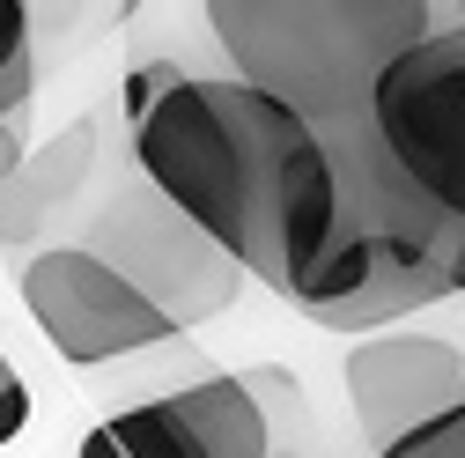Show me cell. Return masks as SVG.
I'll return each mask as SVG.
<instances>
[{
    "label": "cell",
    "mask_w": 465,
    "mask_h": 458,
    "mask_svg": "<svg viewBox=\"0 0 465 458\" xmlns=\"http://www.w3.org/2000/svg\"><path fill=\"white\" fill-rule=\"evenodd\" d=\"M82 244H89L104 266H119L155 311L178 318V333L222 318L229 304H237V289H244V266L229 259L178 200H163L141 170L89 214Z\"/></svg>",
    "instance_id": "obj_4"
},
{
    "label": "cell",
    "mask_w": 465,
    "mask_h": 458,
    "mask_svg": "<svg viewBox=\"0 0 465 458\" xmlns=\"http://www.w3.org/2000/svg\"><path fill=\"white\" fill-rule=\"evenodd\" d=\"M15 60H37V37H30V0H0V75Z\"/></svg>",
    "instance_id": "obj_12"
},
{
    "label": "cell",
    "mask_w": 465,
    "mask_h": 458,
    "mask_svg": "<svg viewBox=\"0 0 465 458\" xmlns=\"http://www.w3.org/2000/svg\"><path fill=\"white\" fill-rule=\"evenodd\" d=\"M370 134L391 170L458 229V296H465V23L421 30L370 89Z\"/></svg>",
    "instance_id": "obj_3"
},
{
    "label": "cell",
    "mask_w": 465,
    "mask_h": 458,
    "mask_svg": "<svg viewBox=\"0 0 465 458\" xmlns=\"http://www.w3.org/2000/svg\"><path fill=\"white\" fill-rule=\"evenodd\" d=\"M465 384V355L443 333H355L347 348V407L370 451H384L391 436H406L414 422H429L443 399Z\"/></svg>",
    "instance_id": "obj_7"
},
{
    "label": "cell",
    "mask_w": 465,
    "mask_h": 458,
    "mask_svg": "<svg viewBox=\"0 0 465 458\" xmlns=\"http://www.w3.org/2000/svg\"><path fill=\"white\" fill-rule=\"evenodd\" d=\"M23 311L52 340V355L74 370L134 363L178 340V318L155 311L119 266H104L89 244H37L23 259Z\"/></svg>",
    "instance_id": "obj_5"
},
{
    "label": "cell",
    "mask_w": 465,
    "mask_h": 458,
    "mask_svg": "<svg viewBox=\"0 0 465 458\" xmlns=\"http://www.w3.org/2000/svg\"><path fill=\"white\" fill-rule=\"evenodd\" d=\"M222 67L303 119L370 111L377 75L429 30V0H207Z\"/></svg>",
    "instance_id": "obj_2"
},
{
    "label": "cell",
    "mask_w": 465,
    "mask_h": 458,
    "mask_svg": "<svg viewBox=\"0 0 465 458\" xmlns=\"http://www.w3.org/2000/svg\"><path fill=\"white\" fill-rule=\"evenodd\" d=\"M89 170H96V119H74L60 141L23 148V163L0 178V244L8 252H37L45 229L60 214H74Z\"/></svg>",
    "instance_id": "obj_8"
},
{
    "label": "cell",
    "mask_w": 465,
    "mask_h": 458,
    "mask_svg": "<svg viewBox=\"0 0 465 458\" xmlns=\"http://www.w3.org/2000/svg\"><path fill=\"white\" fill-rule=\"evenodd\" d=\"M104 436L126 458H266L273 399L259 370H200L178 392H155V399L104 414Z\"/></svg>",
    "instance_id": "obj_6"
},
{
    "label": "cell",
    "mask_w": 465,
    "mask_h": 458,
    "mask_svg": "<svg viewBox=\"0 0 465 458\" xmlns=\"http://www.w3.org/2000/svg\"><path fill=\"white\" fill-rule=\"evenodd\" d=\"M134 170L178 200L207 237L244 266V281L288 296L318 266L347 200L340 119H303L244 75H193L148 60L126 75Z\"/></svg>",
    "instance_id": "obj_1"
},
{
    "label": "cell",
    "mask_w": 465,
    "mask_h": 458,
    "mask_svg": "<svg viewBox=\"0 0 465 458\" xmlns=\"http://www.w3.org/2000/svg\"><path fill=\"white\" fill-rule=\"evenodd\" d=\"M23 429H30V384H23V370L8 363V348H0V451H8Z\"/></svg>",
    "instance_id": "obj_11"
},
{
    "label": "cell",
    "mask_w": 465,
    "mask_h": 458,
    "mask_svg": "<svg viewBox=\"0 0 465 458\" xmlns=\"http://www.w3.org/2000/svg\"><path fill=\"white\" fill-rule=\"evenodd\" d=\"M259 384H266V399H273V451H266V458H325L296 377H288V370H259Z\"/></svg>",
    "instance_id": "obj_9"
},
{
    "label": "cell",
    "mask_w": 465,
    "mask_h": 458,
    "mask_svg": "<svg viewBox=\"0 0 465 458\" xmlns=\"http://www.w3.org/2000/svg\"><path fill=\"white\" fill-rule=\"evenodd\" d=\"M377 458H465V384L443 399L429 422H414L406 436H391Z\"/></svg>",
    "instance_id": "obj_10"
},
{
    "label": "cell",
    "mask_w": 465,
    "mask_h": 458,
    "mask_svg": "<svg viewBox=\"0 0 465 458\" xmlns=\"http://www.w3.org/2000/svg\"><path fill=\"white\" fill-rule=\"evenodd\" d=\"M89 23V0H30V37H60Z\"/></svg>",
    "instance_id": "obj_13"
}]
</instances>
